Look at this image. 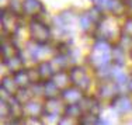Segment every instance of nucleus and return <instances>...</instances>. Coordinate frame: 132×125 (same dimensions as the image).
I'll list each match as a JSON object with an SVG mask.
<instances>
[{"mask_svg":"<svg viewBox=\"0 0 132 125\" xmlns=\"http://www.w3.org/2000/svg\"><path fill=\"white\" fill-rule=\"evenodd\" d=\"M110 59H111V45L104 39L97 41L90 54V63L96 69H101L110 63Z\"/></svg>","mask_w":132,"mask_h":125,"instance_id":"1","label":"nucleus"},{"mask_svg":"<svg viewBox=\"0 0 132 125\" xmlns=\"http://www.w3.org/2000/svg\"><path fill=\"white\" fill-rule=\"evenodd\" d=\"M30 34L32 37V39L35 41L38 45H44V44L48 42L49 37H51V32H49V28L45 26L41 21H31L30 24Z\"/></svg>","mask_w":132,"mask_h":125,"instance_id":"2","label":"nucleus"},{"mask_svg":"<svg viewBox=\"0 0 132 125\" xmlns=\"http://www.w3.org/2000/svg\"><path fill=\"white\" fill-rule=\"evenodd\" d=\"M69 74H70V80H72V83H73L75 87L80 89L81 91L89 89L90 79H89V76H87L86 70H84L83 68H79V66L73 68V69L69 72Z\"/></svg>","mask_w":132,"mask_h":125,"instance_id":"3","label":"nucleus"},{"mask_svg":"<svg viewBox=\"0 0 132 125\" xmlns=\"http://www.w3.org/2000/svg\"><path fill=\"white\" fill-rule=\"evenodd\" d=\"M2 26H3V30L7 34H14L18 30V27H20V23H18V18L15 15V13L4 11L2 14Z\"/></svg>","mask_w":132,"mask_h":125,"instance_id":"4","label":"nucleus"},{"mask_svg":"<svg viewBox=\"0 0 132 125\" xmlns=\"http://www.w3.org/2000/svg\"><path fill=\"white\" fill-rule=\"evenodd\" d=\"M62 97H63V101L66 103V104H69V105L80 104V101L83 100L81 90L77 89V87H68L66 90H63Z\"/></svg>","mask_w":132,"mask_h":125,"instance_id":"5","label":"nucleus"},{"mask_svg":"<svg viewBox=\"0 0 132 125\" xmlns=\"http://www.w3.org/2000/svg\"><path fill=\"white\" fill-rule=\"evenodd\" d=\"M21 10L27 15H37L44 10V7L39 0H24V3L21 4Z\"/></svg>","mask_w":132,"mask_h":125,"instance_id":"6","label":"nucleus"},{"mask_svg":"<svg viewBox=\"0 0 132 125\" xmlns=\"http://www.w3.org/2000/svg\"><path fill=\"white\" fill-rule=\"evenodd\" d=\"M112 107L118 112H128L132 110V100L128 96H119L112 100Z\"/></svg>","mask_w":132,"mask_h":125,"instance_id":"7","label":"nucleus"},{"mask_svg":"<svg viewBox=\"0 0 132 125\" xmlns=\"http://www.w3.org/2000/svg\"><path fill=\"white\" fill-rule=\"evenodd\" d=\"M79 105H80L81 111H84L86 114L97 115L98 111H100V105H98V103H97L94 98H83Z\"/></svg>","mask_w":132,"mask_h":125,"instance_id":"8","label":"nucleus"},{"mask_svg":"<svg viewBox=\"0 0 132 125\" xmlns=\"http://www.w3.org/2000/svg\"><path fill=\"white\" fill-rule=\"evenodd\" d=\"M44 110H45V107H42V105L37 101H28L27 104L24 105V114L28 115V117H31V118L39 117L44 112Z\"/></svg>","mask_w":132,"mask_h":125,"instance_id":"9","label":"nucleus"},{"mask_svg":"<svg viewBox=\"0 0 132 125\" xmlns=\"http://www.w3.org/2000/svg\"><path fill=\"white\" fill-rule=\"evenodd\" d=\"M2 56H3V59H4V62H7L9 59H11V58L18 56L17 46L10 41H4L2 44Z\"/></svg>","mask_w":132,"mask_h":125,"instance_id":"10","label":"nucleus"},{"mask_svg":"<svg viewBox=\"0 0 132 125\" xmlns=\"http://www.w3.org/2000/svg\"><path fill=\"white\" fill-rule=\"evenodd\" d=\"M52 82L55 83V86L59 90H66L69 86V82H72L70 74H68L66 72H56L55 76L52 77Z\"/></svg>","mask_w":132,"mask_h":125,"instance_id":"11","label":"nucleus"},{"mask_svg":"<svg viewBox=\"0 0 132 125\" xmlns=\"http://www.w3.org/2000/svg\"><path fill=\"white\" fill-rule=\"evenodd\" d=\"M38 72H39V76L42 80H49L55 76V70H53L51 62H42L38 66Z\"/></svg>","mask_w":132,"mask_h":125,"instance_id":"12","label":"nucleus"},{"mask_svg":"<svg viewBox=\"0 0 132 125\" xmlns=\"http://www.w3.org/2000/svg\"><path fill=\"white\" fill-rule=\"evenodd\" d=\"M14 80L15 83H17L18 87H23V89H26V87L28 86V84L31 83V79H30V74H28V70H18L17 73H14Z\"/></svg>","mask_w":132,"mask_h":125,"instance_id":"13","label":"nucleus"},{"mask_svg":"<svg viewBox=\"0 0 132 125\" xmlns=\"http://www.w3.org/2000/svg\"><path fill=\"white\" fill-rule=\"evenodd\" d=\"M2 89L4 93H9V94H17V83H15L14 77H4L2 82Z\"/></svg>","mask_w":132,"mask_h":125,"instance_id":"14","label":"nucleus"},{"mask_svg":"<svg viewBox=\"0 0 132 125\" xmlns=\"http://www.w3.org/2000/svg\"><path fill=\"white\" fill-rule=\"evenodd\" d=\"M115 93H117L115 83H104L100 87V96L103 98H114Z\"/></svg>","mask_w":132,"mask_h":125,"instance_id":"15","label":"nucleus"},{"mask_svg":"<svg viewBox=\"0 0 132 125\" xmlns=\"http://www.w3.org/2000/svg\"><path fill=\"white\" fill-rule=\"evenodd\" d=\"M42 93L45 94V97H48V98H55L56 94L59 93V89L55 86L53 82H46L45 84H44Z\"/></svg>","mask_w":132,"mask_h":125,"instance_id":"16","label":"nucleus"},{"mask_svg":"<svg viewBox=\"0 0 132 125\" xmlns=\"http://www.w3.org/2000/svg\"><path fill=\"white\" fill-rule=\"evenodd\" d=\"M6 65H7L9 70L13 72V73H17L18 70L23 69V61L20 59V56H15V58L9 59V61L6 62Z\"/></svg>","mask_w":132,"mask_h":125,"instance_id":"17","label":"nucleus"},{"mask_svg":"<svg viewBox=\"0 0 132 125\" xmlns=\"http://www.w3.org/2000/svg\"><path fill=\"white\" fill-rule=\"evenodd\" d=\"M45 111L48 112V115H58L59 112V103L55 98H49L48 103L45 105Z\"/></svg>","mask_w":132,"mask_h":125,"instance_id":"18","label":"nucleus"},{"mask_svg":"<svg viewBox=\"0 0 132 125\" xmlns=\"http://www.w3.org/2000/svg\"><path fill=\"white\" fill-rule=\"evenodd\" d=\"M51 65H52V68L55 72H62V69L66 66V56L65 55L56 56V58L51 62Z\"/></svg>","mask_w":132,"mask_h":125,"instance_id":"19","label":"nucleus"},{"mask_svg":"<svg viewBox=\"0 0 132 125\" xmlns=\"http://www.w3.org/2000/svg\"><path fill=\"white\" fill-rule=\"evenodd\" d=\"M110 10L114 14L121 15L125 10V3L122 0H111V6H110Z\"/></svg>","mask_w":132,"mask_h":125,"instance_id":"20","label":"nucleus"},{"mask_svg":"<svg viewBox=\"0 0 132 125\" xmlns=\"http://www.w3.org/2000/svg\"><path fill=\"white\" fill-rule=\"evenodd\" d=\"M111 76L114 77V82L115 83H118V84H122V83H125L127 82V76H125V73L122 72L119 68H114V69H111Z\"/></svg>","mask_w":132,"mask_h":125,"instance_id":"21","label":"nucleus"},{"mask_svg":"<svg viewBox=\"0 0 132 125\" xmlns=\"http://www.w3.org/2000/svg\"><path fill=\"white\" fill-rule=\"evenodd\" d=\"M15 98L18 100V101L21 103V104H27L28 101H31V93L28 91L27 89H21L20 91H17V94H15Z\"/></svg>","mask_w":132,"mask_h":125,"instance_id":"22","label":"nucleus"},{"mask_svg":"<svg viewBox=\"0 0 132 125\" xmlns=\"http://www.w3.org/2000/svg\"><path fill=\"white\" fill-rule=\"evenodd\" d=\"M79 24H80V27H81V30H89L90 28V26L93 24V20L90 18V15L89 14H81L80 15V18H79Z\"/></svg>","mask_w":132,"mask_h":125,"instance_id":"23","label":"nucleus"},{"mask_svg":"<svg viewBox=\"0 0 132 125\" xmlns=\"http://www.w3.org/2000/svg\"><path fill=\"white\" fill-rule=\"evenodd\" d=\"M81 112V108L79 104H73V105H69L68 108H66V114H68V117H79Z\"/></svg>","mask_w":132,"mask_h":125,"instance_id":"24","label":"nucleus"},{"mask_svg":"<svg viewBox=\"0 0 132 125\" xmlns=\"http://www.w3.org/2000/svg\"><path fill=\"white\" fill-rule=\"evenodd\" d=\"M122 32L127 38L132 39V18H128L124 23V27H122Z\"/></svg>","mask_w":132,"mask_h":125,"instance_id":"25","label":"nucleus"},{"mask_svg":"<svg viewBox=\"0 0 132 125\" xmlns=\"http://www.w3.org/2000/svg\"><path fill=\"white\" fill-rule=\"evenodd\" d=\"M90 18L93 20V23H98V21H101V18H103V14H101V10H100L98 7L97 9H92L90 10Z\"/></svg>","mask_w":132,"mask_h":125,"instance_id":"26","label":"nucleus"},{"mask_svg":"<svg viewBox=\"0 0 132 125\" xmlns=\"http://www.w3.org/2000/svg\"><path fill=\"white\" fill-rule=\"evenodd\" d=\"M112 58H114V61L117 62L118 65H122V62H124V52H122V49L119 48V46H117V48L114 49Z\"/></svg>","mask_w":132,"mask_h":125,"instance_id":"27","label":"nucleus"},{"mask_svg":"<svg viewBox=\"0 0 132 125\" xmlns=\"http://www.w3.org/2000/svg\"><path fill=\"white\" fill-rule=\"evenodd\" d=\"M111 6V0H98L97 2V7L100 10H105V9H110Z\"/></svg>","mask_w":132,"mask_h":125,"instance_id":"28","label":"nucleus"},{"mask_svg":"<svg viewBox=\"0 0 132 125\" xmlns=\"http://www.w3.org/2000/svg\"><path fill=\"white\" fill-rule=\"evenodd\" d=\"M58 125H73V122H72V120L68 117V115H65V117H62L61 120H59Z\"/></svg>","mask_w":132,"mask_h":125,"instance_id":"29","label":"nucleus"},{"mask_svg":"<svg viewBox=\"0 0 132 125\" xmlns=\"http://www.w3.org/2000/svg\"><path fill=\"white\" fill-rule=\"evenodd\" d=\"M96 125H108V122H107V121H104V120H98V121H97V124Z\"/></svg>","mask_w":132,"mask_h":125,"instance_id":"30","label":"nucleus"},{"mask_svg":"<svg viewBox=\"0 0 132 125\" xmlns=\"http://www.w3.org/2000/svg\"><path fill=\"white\" fill-rule=\"evenodd\" d=\"M127 4H128V7H129V10L132 11V0H128V3H127Z\"/></svg>","mask_w":132,"mask_h":125,"instance_id":"31","label":"nucleus"},{"mask_svg":"<svg viewBox=\"0 0 132 125\" xmlns=\"http://www.w3.org/2000/svg\"><path fill=\"white\" fill-rule=\"evenodd\" d=\"M128 86H129V90H132V79L128 82Z\"/></svg>","mask_w":132,"mask_h":125,"instance_id":"32","label":"nucleus"},{"mask_svg":"<svg viewBox=\"0 0 132 125\" xmlns=\"http://www.w3.org/2000/svg\"><path fill=\"white\" fill-rule=\"evenodd\" d=\"M92 2H94V3H97V2H98V0H92Z\"/></svg>","mask_w":132,"mask_h":125,"instance_id":"33","label":"nucleus"},{"mask_svg":"<svg viewBox=\"0 0 132 125\" xmlns=\"http://www.w3.org/2000/svg\"><path fill=\"white\" fill-rule=\"evenodd\" d=\"M131 56H132V54H131Z\"/></svg>","mask_w":132,"mask_h":125,"instance_id":"34","label":"nucleus"}]
</instances>
